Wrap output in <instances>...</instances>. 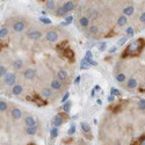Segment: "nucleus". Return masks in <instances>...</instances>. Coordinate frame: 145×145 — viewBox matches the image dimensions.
Returning a JSON list of instances; mask_svg holds the SVG:
<instances>
[{"mask_svg":"<svg viewBox=\"0 0 145 145\" xmlns=\"http://www.w3.org/2000/svg\"><path fill=\"white\" fill-rule=\"evenodd\" d=\"M116 80L118 82H123L124 80H125V74H124V73H118V74L116 75Z\"/></svg>","mask_w":145,"mask_h":145,"instance_id":"cd10ccee","label":"nucleus"},{"mask_svg":"<svg viewBox=\"0 0 145 145\" xmlns=\"http://www.w3.org/2000/svg\"><path fill=\"white\" fill-rule=\"evenodd\" d=\"M4 80H5V84L8 85V86H14L15 85V80H16V74L12 72H7L4 77Z\"/></svg>","mask_w":145,"mask_h":145,"instance_id":"f03ea898","label":"nucleus"},{"mask_svg":"<svg viewBox=\"0 0 145 145\" xmlns=\"http://www.w3.org/2000/svg\"><path fill=\"white\" fill-rule=\"evenodd\" d=\"M69 95H70V93H69V92H66L65 95H64L63 99H62V103H65V102H66V100L69 99Z\"/></svg>","mask_w":145,"mask_h":145,"instance_id":"a19ab883","label":"nucleus"},{"mask_svg":"<svg viewBox=\"0 0 145 145\" xmlns=\"http://www.w3.org/2000/svg\"><path fill=\"white\" fill-rule=\"evenodd\" d=\"M80 126H81L84 132H89V131H91V126H89V124L86 123V122H82V123L80 124Z\"/></svg>","mask_w":145,"mask_h":145,"instance_id":"412c9836","label":"nucleus"},{"mask_svg":"<svg viewBox=\"0 0 145 145\" xmlns=\"http://www.w3.org/2000/svg\"><path fill=\"white\" fill-rule=\"evenodd\" d=\"M51 87L54 89H57V91H59V89L62 88V82L59 81L58 79H55L51 81Z\"/></svg>","mask_w":145,"mask_h":145,"instance_id":"4468645a","label":"nucleus"},{"mask_svg":"<svg viewBox=\"0 0 145 145\" xmlns=\"http://www.w3.org/2000/svg\"><path fill=\"white\" fill-rule=\"evenodd\" d=\"M115 51H116V47H113L112 49H109V52H110V54H113V52H115Z\"/></svg>","mask_w":145,"mask_h":145,"instance_id":"09e8293b","label":"nucleus"},{"mask_svg":"<svg viewBox=\"0 0 145 145\" xmlns=\"http://www.w3.org/2000/svg\"><path fill=\"white\" fill-rule=\"evenodd\" d=\"M145 45V42L144 40H137L135 42H131L130 44L126 47L125 51L123 54V57H128V56H138L142 51V49L144 48Z\"/></svg>","mask_w":145,"mask_h":145,"instance_id":"f257e3e1","label":"nucleus"},{"mask_svg":"<svg viewBox=\"0 0 145 145\" xmlns=\"http://www.w3.org/2000/svg\"><path fill=\"white\" fill-rule=\"evenodd\" d=\"M133 7L132 6H128L123 10V13H124V16H129V15H132L133 14Z\"/></svg>","mask_w":145,"mask_h":145,"instance_id":"dca6fc26","label":"nucleus"},{"mask_svg":"<svg viewBox=\"0 0 145 145\" xmlns=\"http://www.w3.org/2000/svg\"><path fill=\"white\" fill-rule=\"evenodd\" d=\"M79 81H80V75H78V77L75 78V81H74V82L78 85V84H79Z\"/></svg>","mask_w":145,"mask_h":145,"instance_id":"8fccbe9b","label":"nucleus"},{"mask_svg":"<svg viewBox=\"0 0 145 145\" xmlns=\"http://www.w3.org/2000/svg\"><path fill=\"white\" fill-rule=\"evenodd\" d=\"M57 77H58L59 81H65V80L67 79V73H66V71L61 70L58 73H57Z\"/></svg>","mask_w":145,"mask_h":145,"instance_id":"f8f14e48","label":"nucleus"},{"mask_svg":"<svg viewBox=\"0 0 145 145\" xmlns=\"http://www.w3.org/2000/svg\"><path fill=\"white\" fill-rule=\"evenodd\" d=\"M133 34H135V33H133V29L131 28V27H129V28L126 29V35H128V36H130V37H132V36H133Z\"/></svg>","mask_w":145,"mask_h":145,"instance_id":"4c0bfd02","label":"nucleus"},{"mask_svg":"<svg viewBox=\"0 0 145 145\" xmlns=\"http://www.w3.org/2000/svg\"><path fill=\"white\" fill-rule=\"evenodd\" d=\"M106 47H107V43L106 42H102L100 44V47H99V50H100V51H103V50L106 49Z\"/></svg>","mask_w":145,"mask_h":145,"instance_id":"ea45409f","label":"nucleus"},{"mask_svg":"<svg viewBox=\"0 0 145 145\" xmlns=\"http://www.w3.org/2000/svg\"><path fill=\"white\" fill-rule=\"evenodd\" d=\"M79 23H80V26L81 27H88V24H89V20H88V18H80V20H79Z\"/></svg>","mask_w":145,"mask_h":145,"instance_id":"a211bd4d","label":"nucleus"},{"mask_svg":"<svg viewBox=\"0 0 145 145\" xmlns=\"http://www.w3.org/2000/svg\"><path fill=\"white\" fill-rule=\"evenodd\" d=\"M128 23V19H126V16H124V15H122V16L118 18V20H117V24L118 26H125V24Z\"/></svg>","mask_w":145,"mask_h":145,"instance_id":"f3484780","label":"nucleus"},{"mask_svg":"<svg viewBox=\"0 0 145 145\" xmlns=\"http://www.w3.org/2000/svg\"><path fill=\"white\" fill-rule=\"evenodd\" d=\"M114 100H115V96H113V95L108 96V102H114Z\"/></svg>","mask_w":145,"mask_h":145,"instance_id":"c03bdc74","label":"nucleus"},{"mask_svg":"<svg viewBox=\"0 0 145 145\" xmlns=\"http://www.w3.org/2000/svg\"><path fill=\"white\" fill-rule=\"evenodd\" d=\"M139 145H145V137H143L142 139L139 140Z\"/></svg>","mask_w":145,"mask_h":145,"instance_id":"de8ad7c7","label":"nucleus"},{"mask_svg":"<svg viewBox=\"0 0 145 145\" xmlns=\"http://www.w3.org/2000/svg\"><path fill=\"white\" fill-rule=\"evenodd\" d=\"M63 10L65 11V12H71V11L74 10V3L73 1H67V3H65L63 5Z\"/></svg>","mask_w":145,"mask_h":145,"instance_id":"9d476101","label":"nucleus"},{"mask_svg":"<svg viewBox=\"0 0 145 145\" xmlns=\"http://www.w3.org/2000/svg\"><path fill=\"white\" fill-rule=\"evenodd\" d=\"M114 145H121V144H114Z\"/></svg>","mask_w":145,"mask_h":145,"instance_id":"603ef678","label":"nucleus"},{"mask_svg":"<svg viewBox=\"0 0 145 145\" xmlns=\"http://www.w3.org/2000/svg\"><path fill=\"white\" fill-rule=\"evenodd\" d=\"M72 20H73L72 16H67V18H66V22H65V23L66 24H70L71 22H72Z\"/></svg>","mask_w":145,"mask_h":145,"instance_id":"37998d69","label":"nucleus"},{"mask_svg":"<svg viewBox=\"0 0 145 145\" xmlns=\"http://www.w3.org/2000/svg\"><path fill=\"white\" fill-rule=\"evenodd\" d=\"M138 107H139L140 110H144L145 109V100H139V103H138Z\"/></svg>","mask_w":145,"mask_h":145,"instance_id":"e433bc0d","label":"nucleus"},{"mask_svg":"<svg viewBox=\"0 0 145 145\" xmlns=\"http://www.w3.org/2000/svg\"><path fill=\"white\" fill-rule=\"evenodd\" d=\"M22 65H23V63H22L21 59H16V61L13 63V66H14L15 69H18V70H20V69L22 67Z\"/></svg>","mask_w":145,"mask_h":145,"instance_id":"5701e85b","label":"nucleus"},{"mask_svg":"<svg viewBox=\"0 0 145 145\" xmlns=\"http://www.w3.org/2000/svg\"><path fill=\"white\" fill-rule=\"evenodd\" d=\"M31 100H33L35 103H37L38 106H45V105H47V101L43 100V99L41 98L40 95H34Z\"/></svg>","mask_w":145,"mask_h":145,"instance_id":"1a4fd4ad","label":"nucleus"},{"mask_svg":"<svg viewBox=\"0 0 145 145\" xmlns=\"http://www.w3.org/2000/svg\"><path fill=\"white\" fill-rule=\"evenodd\" d=\"M30 145H34V144H30Z\"/></svg>","mask_w":145,"mask_h":145,"instance_id":"864d4df0","label":"nucleus"},{"mask_svg":"<svg viewBox=\"0 0 145 145\" xmlns=\"http://www.w3.org/2000/svg\"><path fill=\"white\" fill-rule=\"evenodd\" d=\"M50 135H51V138H55L58 136V128H56V126H54V128L50 130Z\"/></svg>","mask_w":145,"mask_h":145,"instance_id":"393cba45","label":"nucleus"},{"mask_svg":"<svg viewBox=\"0 0 145 145\" xmlns=\"http://www.w3.org/2000/svg\"><path fill=\"white\" fill-rule=\"evenodd\" d=\"M11 115L14 120H20L22 117V112L19 109V108H13L12 112H11Z\"/></svg>","mask_w":145,"mask_h":145,"instance_id":"0eeeda50","label":"nucleus"},{"mask_svg":"<svg viewBox=\"0 0 145 145\" xmlns=\"http://www.w3.org/2000/svg\"><path fill=\"white\" fill-rule=\"evenodd\" d=\"M126 41H128V38H126V37H122L121 40L118 41V45H120V47H122V45H123L124 43L126 42Z\"/></svg>","mask_w":145,"mask_h":145,"instance_id":"58836bf2","label":"nucleus"},{"mask_svg":"<svg viewBox=\"0 0 145 145\" xmlns=\"http://www.w3.org/2000/svg\"><path fill=\"white\" fill-rule=\"evenodd\" d=\"M26 132L28 133V135H35V133L37 132V128H36V126H27Z\"/></svg>","mask_w":145,"mask_h":145,"instance_id":"6ab92c4d","label":"nucleus"},{"mask_svg":"<svg viewBox=\"0 0 145 145\" xmlns=\"http://www.w3.org/2000/svg\"><path fill=\"white\" fill-rule=\"evenodd\" d=\"M65 11L63 10V7H59L58 10L56 11V13H55V14H56V16H64V15H65Z\"/></svg>","mask_w":145,"mask_h":145,"instance_id":"bb28decb","label":"nucleus"},{"mask_svg":"<svg viewBox=\"0 0 145 145\" xmlns=\"http://www.w3.org/2000/svg\"><path fill=\"white\" fill-rule=\"evenodd\" d=\"M23 75H24V78H26V79L31 80V79H34V78H35L36 72H35V70H34V69H27V70L24 71Z\"/></svg>","mask_w":145,"mask_h":145,"instance_id":"20e7f679","label":"nucleus"},{"mask_svg":"<svg viewBox=\"0 0 145 145\" xmlns=\"http://www.w3.org/2000/svg\"><path fill=\"white\" fill-rule=\"evenodd\" d=\"M41 94H42V96H45V98H49V96L52 95V92L50 88H43L42 92H41Z\"/></svg>","mask_w":145,"mask_h":145,"instance_id":"aec40b11","label":"nucleus"},{"mask_svg":"<svg viewBox=\"0 0 145 145\" xmlns=\"http://www.w3.org/2000/svg\"><path fill=\"white\" fill-rule=\"evenodd\" d=\"M70 109H71V102L66 101V102L64 103V106H63V110L65 113H69V112H70Z\"/></svg>","mask_w":145,"mask_h":145,"instance_id":"c756f323","label":"nucleus"},{"mask_svg":"<svg viewBox=\"0 0 145 145\" xmlns=\"http://www.w3.org/2000/svg\"><path fill=\"white\" fill-rule=\"evenodd\" d=\"M89 67H91V65H89L85 59H82V61L80 62V69H82V70H84V69L85 70H87V69H89Z\"/></svg>","mask_w":145,"mask_h":145,"instance_id":"b1692460","label":"nucleus"},{"mask_svg":"<svg viewBox=\"0 0 145 145\" xmlns=\"http://www.w3.org/2000/svg\"><path fill=\"white\" fill-rule=\"evenodd\" d=\"M137 86V81H136L135 78H130L128 81V87L129 88H135V87Z\"/></svg>","mask_w":145,"mask_h":145,"instance_id":"4be33fe9","label":"nucleus"},{"mask_svg":"<svg viewBox=\"0 0 145 145\" xmlns=\"http://www.w3.org/2000/svg\"><path fill=\"white\" fill-rule=\"evenodd\" d=\"M24 122H26L27 126H36V121L33 116H27Z\"/></svg>","mask_w":145,"mask_h":145,"instance_id":"ddd939ff","label":"nucleus"},{"mask_svg":"<svg viewBox=\"0 0 145 145\" xmlns=\"http://www.w3.org/2000/svg\"><path fill=\"white\" fill-rule=\"evenodd\" d=\"M47 40L49 41V42H56V41L58 40V35H57L56 31L50 30L47 33Z\"/></svg>","mask_w":145,"mask_h":145,"instance_id":"39448f33","label":"nucleus"},{"mask_svg":"<svg viewBox=\"0 0 145 145\" xmlns=\"http://www.w3.org/2000/svg\"><path fill=\"white\" fill-rule=\"evenodd\" d=\"M139 20H140V21H142V22H145V12H144V13H143V14H142V15H140V18H139Z\"/></svg>","mask_w":145,"mask_h":145,"instance_id":"a18cd8bd","label":"nucleus"},{"mask_svg":"<svg viewBox=\"0 0 145 145\" xmlns=\"http://www.w3.org/2000/svg\"><path fill=\"white\" fill-rule=\"evenodd\" d=\"M64 56H65V58H67L69 61L72 62L73 59H74V52H73L72 49L66 48V49H64Z\"/></svg>","mask_w":145,"mask_h":145,"instance_id":"423d86ee","label":"nucleus"},{"mask_svg":"<svg viewBox=\"0 0 145 145\" xmlns=\"http://www.w3.org/2000/svg\"><path fill=\"white\" fill-rule=\"evenodd\" d=\"M24 28H26V23H24L23 21H16L13 24V29H14V31H16V33L23 31Z\"/></svg>","mask_w":145,"mask_h":145,"instance_id":"7ed1b4c3","label":"nucleus"},{"mask_svg":"<svg viewBox=\"0 0 145 145\" xmlns=\"http://www.w3.org/2000/svg\"><path fill=\"white\" fill-rule=\"evenodd\" d=\"M92 57V52L91 51H87L86 52V56H85V58H91Z\"/></svg>","mask_w":145,"mask_h":145,"instance_id":"49530a36","label":"nucleus"},{"mask_svg":"<svg viewBox=\"0 0 145 145\" xmlns=\"http://www.w3.org/2000/svg\"><path fill=\"white\" fill-rule=\"evenodd\" d=\"M7 109V103L5 101H0V112H5Z\"/></svg>","mask_w":145,"mask_h":145,"instance_id":"473e14b6","label":"nucleus"},{"mask_svg":"<svg viewBox=\"0 0 145 145\" xmlns=\"http://www.w3.org/2000/svg\"><path fill=\"white\" fill-rule=\"evenodd\" d=\"M27 36H28L30 40H40L41 36H42V34H41V31L35 30V31H30V33H28L27 34Z\"/></svg>","mask_w":145,"mask_h":145,"instance_id":"6e6552de","label":"nucleus"},{"mask_svg":"<svg viewBox=\"0 0 145 145\" xmlns=\"http://www.w3.org/2000/svg\"><path fill=\"white\" fill-rule=\"evenodd\" d=\"M63 122H64V120L62 118L61 115H56V116L52 118V123L55 124V126H56V128H58L59 125H62V124H63Z\"/></svg>","mask_w":145,"mask_h":145,"instance_id":"9b49d317","label":"nucleus"},{"mask_svg":"<svg viewBox=\"0 0 145 145\" xmlns=\"http://www.w3.org/2000/svg\"><path fill=\"white\" fill-rule=\"evenodd\" d=\"M55 6H56V3L54 0H50V1H47V8L48 10H54Z\"/></svg>","mask_w":145,"mask_h":145,"instance_id":"c85d7f7f","label":"nucleus"},{"mask_svg":"<svg viewBox=\"0 0 145 145\" xmlns=\"http://www.w3.org/2000/svg\"><path fill=\"white\" fill-rule=\"evenodd\" d=\"M99 89H100V86H99V85H95V89H94V91H99Z\"/></svg>","mask_w":145,"mask_h":145,"instance_id":"3c124183","label":"nucleus"},{"mask_svg":"<svg viewBox=\"0 0 145 145\" xmlns=\"http://www.w3.org/2000/svg\"><path fill=\"white\" fill-rule=\"evenodd\" d=\"M110 95H113V96H121V92H120L118 89H116V88H114V87H113V88L110 89Z\"/></svg>","mask_w":145,"mask_h":145,"instance_id":"a878e982","label":"nucleus"},{"mask_svg":"<svg viewBox=\"0 0 145 145\" xmlns=\"http://www.w3.org/2000/svg\"><path fill=\"white\" fill-rule=\"evenodd\" d=\"M135 145H136V144H135Z\"/></svg>","mask_w":145,"mask_h":145,"instance_id":"5fc2aeb1","label":"nucleus"},{"mask_svg":"<svg viewBox=\"0 0 145 145\" xmlns=\"http://www.w3.org/2000/svg\"><path fill=\"white\" fill-rule=\"evenodd\" d=\"M89 33H91L92 35H96V34L99 33V28L96 26H92L91 28H89Z\"/></svg>","mask_w":145,"mask_h":145,"instance_id":"2f4dec72","label":"nucleus"},{"mask_svg":"<svg viewBox=\"0 0 145 145\" xmlns=\"http://www.w3.org/2000/svg\"><path fill=\"white\" fill-rule=\"evenodd\" d=\"M40 21L43 22V23H45V24H50V23H51V20H50L49 18H40Z\"/></svg>","mask_w":145,"mask_h":145,"instance_id":"f704fd0d","label":"nucleus"},{"mask_svg":"<svg viewBox=\"0 0 145 145\" xmlns=\"http://www.w3.org/2000/svg\"><path fill=\"white\" fill-rule=\"evenodd\" d=\"M7 73V70H6L5 66L0 65V77H5V74Z\"/></svg>","mask_w":145,"mask_h":145,"instance_id":"72a5a7b5","label":"nucleus"},{"mask_svg":"<svg viewBox=\"0 0 145 145\" xmlns=\"http://www.w3.org/2000/svg\"><path fill=\"white\" fill-rule=\"evenodd\" d=\"M8 34V29L7 28H3V29H0V38H4L6 37Z\"/></svg>","mask_w":145,"mask_h":145,"instance_id":"7c9ffc66","label":"nucleus"},{"mask_svg":"<svg viewBox=\"0 0 145 145\" xmlns=\"http://www.w3.org/2000/svg\"><path fill=\"white\" fill-rule=\"evenodd\" d=\"M89 15H91V18H92V19H95V18L98 16V13H96L95 11H93V12H91V13H89Z\"/></svg>","mask_w":145,"mask_h":145,"instance_id":"79ce46f5","label":"nucleus"},{"mask_svg":"<svg viewBox=\"0 0 145 145\" xmlns=\"http://www.w3.org/2000/svg\"><path fill=\"white\" fill-rule=\"evenodd\" d=\"M13 94H14V95H20V94L22 93V86L21 85H14V86H13Z\"/></svg>","mask_w":145,"mask_h":145,"instance_id":"2eb2a0df","label":"nucleus"},{"mask_svg":"<svg viewBox=\"0 0 145 145\" xmlns=\"http://www.w3.org/2000/svg\"><path fill=\"white\" fill-rule=\"evenodd\" d=\"M74 132H75V124H72V125L70 126V129L67 130V133L69 135H73Z\"/></svg>","mask_w":145,"mask_h":145,"instance_id":"c9c22d12","label":"nucleus"}]
</instances>
